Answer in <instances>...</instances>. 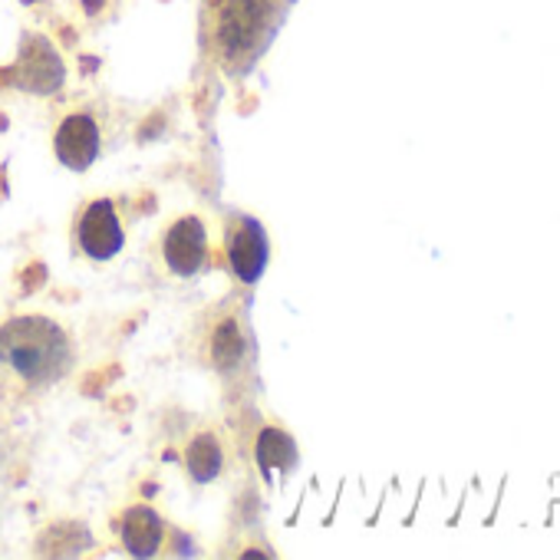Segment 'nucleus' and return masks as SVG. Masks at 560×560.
<instances>
[{
	"label": "nucleus",
	"mask_w": 560,
	"mask_h": 560,
	"mask_svg": "<svg viewBox=\"0 0 560 560\" xmlns=\"http://www.w3.org/2000/svg\"><path fill=\"white\" fill-rule=\"evenodd\" d=\"M162 260L182 280H191L205 270V264H208V228L198 214H182L178 221L168 224V231L162 237Z\"/></svg>",
	"instance_id": "nucleus-5"
},
{
	"label": "nucleus",
	"mask_w": 560,
	"mask_h": 560,
	"mask_svg": "<svg viewBox=\"0 0 560 560\" xmlns=\"http://www.w3.org/2000/svg\"><path fill=\"white\" fill-rule=\"evenodd\" d=\"M224 257H228L234 277L244 280V284L260 280V273L267 267V257H270V244H267V234H264L257 218H250V214H231L228 218Z\"/></svg>",
	"instance_id": "nucleus-4"
},
{
	"label": "nucleus",
	"mask_w": 560,
	"mask_h": 560,
	"mask_svg": "<svg viewBox=\"0 0 560 560\" xmlns=\"http://www.w3.org/2000/svg\"><path fill=\"white\" fill-rule=\"evenodd\" d=\"M185 471L195 485H208L224 471V445L218 432H198L185 445Z\"/></svg>",
	"instance_id": "nucleus-9"
},
{
	"label": "nucleus",
	"mask_w": 560,
	"mask_h": 560,
	"mask_svg": "<svg viewBox=\"0 0 560 560\" xmlns=\"http://www.w3.org/2000/svg\"><path fill=\"white\" fill-rule=\"evenodd\" d=\"M284 11V0H221L218 11V44L231 60H247L257 54L264 37H270L267 24H273Z\"/></svg>",
	"instance_id": "nucleus-2"
},
{
	"label": "nucleus",
	"mask_w": 560,
	"mask_h": 560,
	"mask_svg": "<svg viewBox=\"0 0 560 560\" xmlns=\"http://www.w3.org/2000/svg\"><path fill=\"white\" fill-rule=\"evenodd\" d=\"M257 465H260L264 478H270L273 471H291L298 465L294 439L280 429H264L257 435Z\"/></svg>",
	"instance_id": "nucleus-10"
},
{
	"label": "nucleus",
	"mask_w": 560,
	"mask_h": 560,
	"mask_svg": "<svg viewBox=\"0 0 560 560\" xmlns=\"http://www.w3.org/2000/svg\"><path fill=\"white\" fill-rule=\"evenodd\" d=\"M77 247L90 260H113L126 247V228L116 201L96 198L77 218Z\"/></svg>",
	"instance_id": "nucleus-3"
},
{
	"label": "nucleus",
	"mask_w": 560,
	"mask_h": 560,
	"mask_svg": "<svg viewBox=\"0 0 560 560\" xmlns=\"http://www.w3.org/2000/svg\"><path fill=\"white\" fill-rule=\"evenodd\" d=\"M54 152L63 168L86 172L100 155V126L90 113H70L54 132Z\"/></svg>",
	"instance_id": "nucleus-6"
},
{
	"label": "nucleus",
	"mask_w": 560,
	"mask_h": 560,
	"mask_svg": "<svg viewBox=\"0 0 560 560\" xmlns=\"http://www.w3.org/2000/svg\"><path fill=\"white\" fill-rule=\"evenodd\" d=\"M18 77H21V86L31 90V93H54L63 83V63H60V57L54 54V47L47 40L31 37L24 44Z\"/></svg>",
	"instance_id": "nucleus-7"
},
{
	"label": "nucleus",
	"mask_w": 560,
	"mask_h": 560,
	"mask_svg": "<svg viewBox=\"0 0 560 560\" xmlns=\"http://www.w3.org/2000/svg\"><path fill=\"white\" fill-rule=\"evenodd\" d=\"M77 363L70 334L50 317L0 324V402L24 406L60 386Z\"/></svg>",
	"instance_id": "nucleus-1"
},
{
	"label": "nucleus",
	"mask_w": 560,
	"mask_h": 560,
	"mask_svg": "<svg viewBox=\"0 0 560 560\" xmlns=\"http://www.w3.org/2000/svg\"><path fill=\"white\" fill-rule=\"evenodd\" d=\"M119 537L126 544V550L132 557H152L159 547H162V537H165V524L162 517L145 508V504H136L122 514L119 521Z\"/></svg>",
	"instance_id": "nucleus-8"
}]
</instances>
